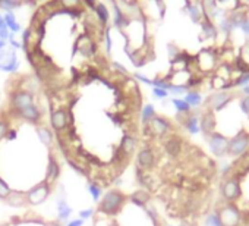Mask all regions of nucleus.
<instances>
[{
    "label": "nucleus",
    "mask_w": 249,
    "mask_h": 226,
    "mask_svg": "<svg viewBox=\"0 0 249 226\" xmlns=\"http://www.w3.org/2000/svg\"><path fill=\"white\" fill-rule=\"evenodd\" d=\"M221 194L224 197L226 201L229 203H233L236 201L240 195H242V188H240V184H239V176H231V178H227L223 185H221Z\"/></svg>",
    "instance_id": "obj_9"
},
{
    "label": "nucleus",
    "mask_w": 249,
    "mask_h": 226,
    "mask_svg": "<svg viewBox=\"0 0 249 226\" xmlns=\"http://www.w3.org/2000/svg\"><path fill=\"white\" fill-rule=\"evenodd\" d=\"M92 214H94V210L92 208H84V210L79 211V219L85 220V219H89Z\"/></svg>",
    "instance_id": "obj_43"
},
{
    "label": "nucleus",
    "mask_w": 249,
    "mask_h": 226,
    "mask_svg": "<svg viewBox=\"0 0 249 226\" xmlns=\"http://www.w3.org/2000/svg\"><path fill=\"white\" fill-rule=\"evenodd\" d=\"M15 115H17L19 119H22V121H25V122H28V124H33V125H38V124L41 122V119H43V112H41L40 107L36 106V104L28 106V107L19 110L18 113H15Z\"/></svg>",
    "instance_id": "obj_13"
},
{
    "label": "nucleus",
    "mask_w": 249,
    "mask_h": 226,
    "mask_svg": "<svg viewBox=\"0 0 249 226\" xmlns=\"http://www.w3.org/2000/svg\"><path fill=\"white\" fill-rule=\"evenodd\" d=\"M94 11H95L97 17H98L100 24L104 25V27H107V22H108V11H107V8L103 3H97L95 8H94Z\"/></svg>",
    "instance_id": "obj_29"
},
{
    "label": "nucleus",
    "mask_w": 249,
    "mask_h": 226,
    "mask_svg": "<svg viewBox=\"0 0 249 226\" xmlns=\"http://www.w3.org/2000/svg\"><path fill=\"white\" fill-rule=\"evenodd\" d=\"M154 2H156V3H161V2H163V0H154Z\"/></svg>",
    "instance_id": "obj_53"
},
{
    "label": "nucleus",
    "mask_w": 249,
    "mask_h": 226,
    "mask_svg": "<svg viewBox=\"0 0 249 226\" xmlns=\"http://www.w3.org/2000/svg\"><path fill=\"white\" fill-rule=\"evenodd\" d=\"M5 22H6V27H8V30H12L14 33H17V31H19V25L17 24V21H15V17H14V14H8L5 18Z\"/></svg>",
    "instance_id": "obj_34"
},
{
    "label": "nucleus",
    "mask_w": 249,
    "mask_h": 226,
    "mask_svg": "<svg viewBox=\"0 0 249 226\" xmlns=\"http://www.w3.org/2000/svg\"><path fill=\"white\" fill-rule=\"evenodd\" d=\"M37 135H38V140L44 144V146H47V147H52V144H53V132L47 128V127H37Z\"/></svg>",
    "instance_id": "obj_24"
},
{
    "label": "nucleus",
    "mask_w": 249,
    "mask_h": 226,
    "mask_svg": "<svg viewBox=\"0 0 249 226\" xmlns=\"http://www.w3.org/2000/svg\"><path fill=\"white\" fill-rule=\"evenodd\" d=\"M34 104V94L31 91L27 90H19V91H14L11 94V107L15 113H18L19 110L33 106Z\"/></svg>",
    "instance_id": "obj_7"
},
{
    "label": "nucleus",
    "mask_w": 249,
    "mask_h": 226,
    "mask_svg": "<svg viewBox=\"0 0 249 226\" xmlns=\"http://www.w3.org/2000/svg\"><path fill=\"white\" fill-rule=\"evenodd\" d=\"M215 2L226 14H230V12H233L242 6V3L239 2V0H215Z\"/></svg>",
    "instance_id": "obj_26"
},
{
    "label": "nucleus",
    "mask_w": 249,
    "mask_h": 226,
    "mask_svg": "<svg viewBox=\"0 0 249 226\" xmlns=\"http://www.w3.org/2000/svg\"><path fill=\"white\" fill-rule=\"evenodd\" d=\"M8 37H11L8 28H2V30H0V40H6Z\"/></svg>",
    "instance_id": "obj_47"
},
{
    "label": "nucleus",
    "mask_w": 249,
    "mask_h": 226,
    "mask_svg": "<svg viewBox=\"0 0 249 226\" xmlns=\"http://www.w3.org/2000/svg\"><path fill=\"white\" fill-rule=\"evenodd\" d=\"M137 149V140L134 135L131 134H124L120 140V146H119V151L124 156V157H129Z\"/></svg>",
    "instance_id": "obj_19"
},
{
    "label": "nucleus",
    "mask_w": 249,
    "mask_h": 226,
    "mask_svg": "<svg viewBox=\"0 0 249 226\" xmlns=\"http://www.w3.org/2000/svg\"><path fill=\"white\" fill-rule=\"evenodd\" d=\"M240 109H242V112L245 113V115H248L249 116V95H245L242 100H240Z\"/></svg>",
    "instance_id": "obj_40"
},
{
    "label": "nucleus",
    "mask_w": 249,
    "mask_h": 226,
    "mask_svg": "<svg viewBox=\"0 0 249 226\" xmlns=\"http://www.w3.org/2000/svg\"><path fill=\"white\" fill-rule=\"evenodd\" d=\"M6 138H8V140H15V138H17V131H11V130H9Z\"/></svg>",
    "instance_id": "obj_48"
},
{
    "label": "nucleus",
    "mask_w": 249,
    "mask_h": 226,
    "mask_svg": "<svg viewBox=\"0 0 249 226\" xmlns=\"http://www.w3.org/2000/svg\"><path fill=\"white\" fill-rule=\"evenodd\" d=\"M205 226H221L220 219H218V214H217V213L208 214V216L205 217Z\"/></svg>",
    "instance_id": "obj_37"
},
{
    "label": "nucleus",
    "mask_w": 249,
    "mask_h": 226,
    "mask_svg": "<svg viewBox=\"0 0 249 226\" xmlns=\"http://www.w3.org/2000/svg\"><path fill=\"white\" fill-rule=\"evenodd\" d=\"M66 226H84V220L82 219H73V220H69L66 223Z\"/></svg>",
    "instance_id": "obj_46"
},
{
    "label": "nucleus",
    "mask_w": 249,
    "mask_h": 226,
    "mask_svg": "<svg viewBox=\"0 0 249 226\" xmlns=\"http://www.w3.org/2000/svg\"><path fill=\"white\" fill-rule=\"evenodd\" d=\"M47 226H63L59 220H56V222H49L47 223Z\"/></svg>",
    "instance_id": "obj_49"
},
{
    "label": "nucleus",
    "mask_w": 249,
    "mask_h": 226,
    "mask_svg": "<svg viewBox=\"0 0 249 226\" xmlns=\"http://www.w3.org/2000/svg\"><path fill=\"white\" fill-rule=\"evenodd\" d=\"M156 162H157V157H156V153L153 151L151 147L145 146L142 147L138 153H137V165L141 170H151L154 166H156Z\"/></svg>",
    "instance_id": "obj_11"
},
{
    "label": "nucleus",
    "mask_w": 249,
    "mask_h": 226,
    "mask_svg": "<svg viewBox=\"0 0 249 226\" xmlns=\"http://www.w3.org/2000/svg\"><path fill=\"white\" fill-rule=\"evenodd\" d=\"M138 81H141V82H144V84H147V85H153V79H150V78H147L145 75H141V74H135L134 75Z\"/></svg>",
    "instance_id": "obj_44"
},
{
    "label": "nucleus",
    "mask_w": 249,
    "mask_h": 226,
    "mask_svg": "<svg viewBox=\"0 0 249 226\" xmlns=\"http://www.w3.org/2000/svg\"><path fill=\"white\" fill-rule=\"evenodd\" d=\"M104 37H106V52H107V55H110V52H111V37H110V28L108 27H106V30H104Z\"/></svg>",
    "instance_id": "obj_39"
},
{
    "label": "nucleus",
    "mask_w": 249,
    "mask_h": 226,
    "mask_svg": "<svg viewBox=\"0 0 249 226\" xmlns=\"http://www.w3.org/2000/svg\"><path fill=\"white\" fill-rule=\"evenodd\" d=\"M182 147H183L182 146V140L178 135H169V138L164 141V150L173 159L179 157V154L182 151Z\"/></svg>",
    "instance_id": "obj_18"
},
{
    "label": "nucleus",
    "mask_w": 249,
    "mask_h": 226,
    "mask_svg": "<svg viewBox=\"0 0 249 226\" xmlns=\"http://www.w3.org/2000/svg\"><path fill=\"white\" fill-rule=\"evenodd\" d=\"M172 124L163 116H156L148 125L144 127L145 132L151 137H166L172 132Z\"/></svg>",
    "instance_id": "obj_4"
},
{
    "label": "nucleus",
    "mask_w": 249,
    "mask_h": 226,
    "mask_svg": "<svg viewBox=\"0 0 249 226\" xmlns=\"http://www.w3.org/2000/svg\"><path fill=\"white\" fill-rule=\"evenodd\" d=\"M76 50H79L81 55L85 57H92L97 52V44L89 34H82V36H79V38L73 47V55L76 53Z\"/></svg>",
    "instance_id": "obj_12"
},
{
    "label": "nucleus",
    "mask_w": 249,
    "mask_h": 226,
    "mask_svg": "<svg viewBox=\"0 0 249 226\" xmlns=\"http://www.w3.org/2000/svg\"><path fill=\"white\" fill-rule=\"evenodd\" d=\"M183 125L186 127V130L191 132V134H196L199 131V121L195 115H192V113H188L186 119L183 121Z\"/></svg>",
    "instance_id": "obj_27"
},
{
    "label": "nucleus",
    "mask_w": 249,
    "mask_h": 226,
    "mask_svg": "<svg viewBox=\"0 0 249 226\" xmlns=\"http://www.w3.org/2000/svg\"><path fill=\"white\" fill-rule=\"evenodd\" d=\"M233 93L230 91H226V90H221V91H215L214 94H211L208 98H207V106L210 110L213 112H220L223 110L231 100H233Z\"/></svg>",
    "instance_id": "obj_8"
},
{
    "label": "nucleus",
    "mask_w": 249,
    "mask_h": 226,
    "mask_svg": "<svg viewBox=\"0 0 249 226\" xmlns=\"http://www.w3.org/2000/svg\"><path fill=\"white\" fill-rule=\"evenodd\" d=\"M172 103H173V106L176 107V110H178L179 113H182V115L191 113V106L186 103L185 98H178V97H175V98H172Z\"/></svg>",
    "instance_id": "obj_30"
},
{
    "label": "nucleus",
    "mask_w": 249,
    "mask_h": 226,
    "mask_svg": "<svg viewBox=\"0 0 249 226\" xmlns=\"http://www.w3.org/2000/svg\"><path fill=\"white\" fill-rule=\"evenodd\" d=\"M71 214H72L71 206H68L65 198H59L57 200V220L59 222H65V220L69 219Z\"/></svg>",
    "instance_id": "obj_23"
},
{
    "label": "nucleus",
    "mask_w": 249,
    "mask_h": 226,
    "mask_svg": "<svg viewBox=\"0 0 249 226\" xmlns=\"http://www.w3.org/2000/svg\"><path fill=\"white\" fill-rule=\"evenodd\" d=\"M199 25H201L202 38H205V40H208V38H213V40L217 38V36H218V28H217V25H215L214 21H211L210 18L204 17V19H202V22H201Z\"/></svg>",
    "instance_id": "obj_20"
},
{
    "label": "nucleus",
    "mask_w": 249,
    "mask_h": 226,
    "mask_svg": "<svg viewBox=\"0 0 249 226\" xmlns=\"http://www.w3.org/2000/svg\"><path fill=\"white\" fill-rule=\"evenodd\" d=\"M217 214H218L221 226H239L240 225L242 214L239 208L233 204H226L217 211Z\"/></svg>",
    "instance_id": "obj_5"
},
{
    "label": "nucleus",
    "mask_w": 249,
    "mask_h": 226,
    "mask_svg": "<svg viewBox=\"0 0 249 226\" xmlns=\"http://www.w3.org/2000/svg\"><path fill=\"white\" fill-rule=\"evenodd\" d=\"M88 191H89V194H91V197H92V200H94L95 203H98V201L101 200V197H103V189H101L100 185H97L95 182H89V184H88Z\"/></svg>",
    "instance_id": "obj_32"
},
{
    "label": "nucleus",
    "mask_w": 249,
    "mask_h": 226,
    "mask_svg": "<svg viewBox=\"0 0 249 226\" xmlns=\"http://www.w3.org/2000/svg\"><path fill=\"white\" fill-rule=\"evenodd\" d=\"M153 94L157 98H166L169 95V91L167 90H163V88H153Z\"/></svg>",
    "instance_id": "obj_42"
},
{
    "label": "nucleus",
    "mask_w": 249,
    "mask_h": 226,
    "mask_svg": "<svg viewBox=\"0 0 249 226\" xmlns=\"http://www.w3.org/2000/svg\"><path fill=\"white\" fill-rule=\"evenodd\" d=\"M111 65H113V68H114V71H116L117 74H120V75H123V76H126V75H128V71H126V68L122 66L120 63H117V62H113Z\"/></svg>",
    "instance_id": "obj_41"
},
{
    "label": "nucleus",
    "mask_w": 249,
    "mask_h": 226,
    "mask_svg": "<svg viewBox=\"0 0 249 226\" xmlns=\"http://www.w3.org/2000/svg\"><path fill=\"white\" fill-rule=\"evenodd\" d=\"M199 127L202 130V132L208 137H211L214 132H215V127H217V119H215V115L213 110H207L202 113L201 116V121H199Z\"/></svg>",
    "instance_id": "obj_15"
},
{
    "label": "nucleus",
    "mask_w": 249,
    "mask_h": 226,
    "mask_svg": "<svg viewBox=\"0 0 249 226\" xmlns=\"http://www.w3.org/2000/svg\"><path fill=\"white\" fill-rule=\"evenodd\" d=\"M9 121L8 119H3L0 118V141H3L6 137H8V132H9Z\"/></svg>",
    "instance_id": "obj_35"
},
{
    "label": "nucleus",
    "mask_w": 249,
    "mask_h": 226,
    "mask_svg": "<svg viewBox=\"0 0 249 226\" xmlns=\"http://www.w3.org/2000/svg\"><path fill=\"white\" fill-rule=\"evenodd\" d=\"M246 85H249V71L239 74V76H237L234 81L230 82V88H231V87H242V88H243V87H246Z\"/></svg>",
    "instance_id": "obj_31"
},
{
    "label": "nucleus",
    "mask_w": 249,
    "mask_h": 226,
    "mask_svg": "<svg viewBox=\"0 0 249 226\" xmlns=\"http://www.w3.org/2000/svg\"><path fill=\"white\" fill-rule=\"evenodd\" d=\"M240 30L248 36V38H249V17L242 22V25H240Z\"/></svg>",
    "instance_id": "obj_45"
},
{
    "label": "nucleus",
    "mask_w": 249,
    "mask_h": 226,
    "mask_svg": "<svg viewBox=\"0 0 249 226\" xmlns=\"http://www.w3.org/2000/svg\"><path fill=\"white\" fill-rule=\"evenodd\" d=\"M52 191H53V187L50 184H47L46 181H43L25 192L27 194V203L30 206H40L50 197Z\"/></svg>",
    "instance_id": "obj_2"
},
{
    "label": "nucleus",
    "mask_w": 249,
    "mask_h": 226,
    "mask_svg": "<svg viewBox=\"0 0 249 226\" xmlns=\"http://www.w3.org/2000/svg\"><path fill=\"white\" fill-rule=\"evenodd\" d=\"M126 201H128L126 195H124L120 189L113 188V189H108L101 197V200L98 201L97 210L106 216H116L123 208V206Z\"/></svg>",
    "instance_id": "obj_1"
},
{
    "label": "nucleus",
    "mask_w": 249,
    "mask_h": 226,
    "mask_svg": "<svg viewBox=\"0 0 249 226\" xmlns=\"http://www.w3.org/2000/svg\"><path fill=\"white\" fill-rule=\"evenodd\" d=\"M156 226H160V225H156Z\"/></svg>",
    "instance_id": "obj_56"
},
{
    "label": "nucleus",
    "mask_w": 249,
    "mask_h": 226,
    "mask_svg": "<svg viewBox=\"0 0 249 226\" xmlns=\"http://www.w3.org/2000/svg\"><path fill=\"white\" fill-rule=\"evenodd\" d=\"M11 192H12L11 187L5 182V179H3V178H0V200L5 201V200L9 197V194H11Z\"/></svg>",
    "instance_id": "obj_33"
},
{
    "label": "nucleus",
    "mask_w": 249,
    "mask_h": 226,
    "mask_svg": "<svg viewBox=\"0 0 249 226\" xmlns=\"http://www.w3.org/2000/svg\"><path fill=\"white\" fill-rule=\"evenodd\" d=\"M242 93H243L245 95H249V85L243 87V88H242Z\"/></svg>",
    "instance_id": "obj_50"
},
{
    "label": "nucleus",
    "mask_w": 249,
    "mask_h": 226,
    "mask_svg": "<svg viewBox=\"0 0 249 226\" xmlns=\"http://www.w3.org/2000/svg\"><path fill=\"white\" fill-rule=\"evenodd\" d=\"M157 116V113H156V109L153 104H145L141 110V121H142V125H148L154 118Z\"/></svg>",
    "instance_id": "obj_25"
},
{
    "label": "nucleus",
    "mask_w": 249,
    "mask_h": 226,
    "mask_svg": "<svg viewBox=\"0 0 249 226\" xmlns=\"http://www.w3.org/2000/svg\"><path fill=\"white\" fill-rule=\"evenodd\" d=\"M185 100H186V103L191 106V109L194 107H199L201 104H202V95L198 93V91H194V90H191V91H188L186 93V95H185Z\"/></svg>",
    "instance_id": "obj_28"
},
{
    "label": "nucleus",
    "mask_w": 249,
    "mask_h": 226,
    "mask_svg": "<svg viewBox=\"0 0 249 226\" xmlns=\"http://www.w3.org/2000/svg\"><path fill=\"white\" fill-rule=\"evenodd\" d=\"M82 0H60V5L63 9H73V8H79Z\"/></svg>",
    "instance_id": "obj_36"
},
{
    "label": "nucleus",
    "mask_w": 249,
    "mask_h": 226,
    "mask_svg": "<svg viewBox=\"0 0 249 226\" xmlns=\"http://www.w3.org/2000/svg\"><path fill=\"white\" fill-rule=\"evenodd\" d=\"M60 176V165L56 160L53 154L49 156V163H47V172H46V182L50 184L52 187L56 184V181Z\"/></svg>",
    "instance_id": "obj_17"
},
{
    "label": "nucleus",
    "mask_w": 249,
    "mask_h": 226,
    "mask_svg": "<svg viewBox=\"0 0 249 226\" xmlns=\"http://www.w3.org/2000/svg\"><path fill=\"white\" fill-rule=\"evenodd\" d=\"M248 14H249V6H248Z\"/></svg>",
    "instance_id": "obj_54"
},
{
    "label": "nucleus",
    "mask_w": 249,
    "mask_h": 226,
    "mask_svg": "<svg viewBox=\"0 0 249 226\" xmlns=\"http://www.w3.org/2000/svg\"><path fill=\"white\" fill-rule=\"evenodd\" d=\"M182 226H192V225H191V223H188V222H183V223H182Z\"/></svg>",
    "instance_id": "obj_52"
},
{
    "label": "nucleus",
    "mask_w": 249,
    "mask_h": 226,
    "mask_svg": "<svg viewBox=\"0 0 249 226\" xmlns=\"http://www.w3.org/2000/svg\"><path fill=\"white\" fill-rule=\"evenodd\" d=\"M249 150V134L248 132H239L233 138L229 140L227 146V154L231 157H239L245 154Z\"/></svg>",
    "instance_id": "obj_3"
},
{
    "label": "nucleus",
    "mask_w": 249,
    "mask_h": 226,
    "mask_svg": "<svg viewBox=\"0 0 249 226\" xmlns=\"http://www.w3.org/2000/svg\"><path fill=\"white\" fill-rule=\"evenodd\" d=\"M5 203L11 207H24L27 204V194L24 191H12Z\"/></svg>",
    "instance_id": "obj_21"
},
{
    "label": "nucleus",
    "mask_w": 249,
    "mask_h": 226,
    "mask_svg": "<svg viewBox=\"0 0 249 226\" xmlns=\"http://www.w3.org/2000/svg\"><path fill=\"white\" fill-rule=\"evenodd\" d=\"M183 11L188 14V17L191 18V21L194 24H201L204 19V12L201 8V3L195 2V0H186V5L183 8Z\"/></svg>",
    "instance_id": "obj_16"
},
{
    "label": "nucleus",
    "mask_w": 249,
    "mask_h": 226,
    "mask_svg": "<svg viewBox=\"0 0 249 226\" xmlns=\"http://www.w3.org/2000/svg\"><path fill=\"white\" fill-rule=\"evenodd\" d=\"M169 91H170L172 94L180 95V94L188 93V91H189V88H188V87H185V85H173V84H172V87L169 88Z\"/></svg>",
    "instance_id": "obj_38"
},
{
    "label": "nucleus",
    "mask_w": 249,
    "mask_h": 226,
    "mask_svg": "<svg viewBox=\"0 0 249 226\" xmlns=\"http://www.w3.org/2000/svg\"><path fill=\"white\" fill-rule=\"evenodd\" d=\"M5 47V40H0V50Z\"/></svg>",
    "instance_id": "obj_51"
},
{
    "label": "nucleus",
    "mask_w": 249,
    "mask_h": 226,
    "mask_svg": "<svg viewBox=\"0 0 249 226\" xmlns=\"http://www.w3.org/2000/svg\"><path fill=\"white\" fill-rule=\"evenodd\" d=\"M2 226H8V225H2Z\"/></svg>",
    "instance_id": "obj_55"
},
{
    "label": "nucleus",
    "mask_w": 249,
    "mask_h": 226,
    "mask_svg": "<svg viewBox=\"0 0 249 226\" xmlns=\"http://www.w3.org/2000/svg\"><path fill=\"white\" fill-rule=\"evenodd\" d=\"M217 62H218V55L213 49H205L201 50L196 56V65L202 72H211L217 69Z\"/></svg>",
    "instance_id": "obj_6"
},
{
    "label": "nucleus",
    "mask_w": 249,
    "mask_h": 226,
    "mask_svg": "<svg viewBox=\"0 0 249 226\" xmlns=\"http://www.w3.org/2000/svg\"><path fill=\"white\" fill-rule=\"evenodd\" d=\"M50 125L52 128L59 134L63 132L68 127H69V115H68V110L59 107L52 110L50 113Z\"/></svg>",
    "instance_id": "obj_10"
},
{
    "label": "nucleus",
    "mask_w": 249,
    "mask_h": 226,
    "mask_svg": "<svg viewBox=\"0 0 249 226\" xmlns=\"http://www.w3.org/2000/svg\"><path fill=\"white\" fill-rule=\"evenodd\" d=\"M227 146H229V138H226L224 135L214 132L210 137V149H211L214 156H217V157L226 156L227 154Z\"/></svg>",
    "instance_id": "obj_14"
},
{
    "label": "nucleus",
    "mask_w": 249,
    "mask_h": 226,
    "mask_svg": "<svg viewBox=\"0 0 249 226\" xmlns=\"http://www.w3.org/2000/svg\"><path fill=\"white\" fill-rule=\"evenodd\" d=\"M129 200H131L135 206L147 207V204H148L150 200H151V195H150V192L145 191V189H138V191H135V192L131 194Z\"/></svg>",
    "instance_id": "obj_22"
}]
</instances>
